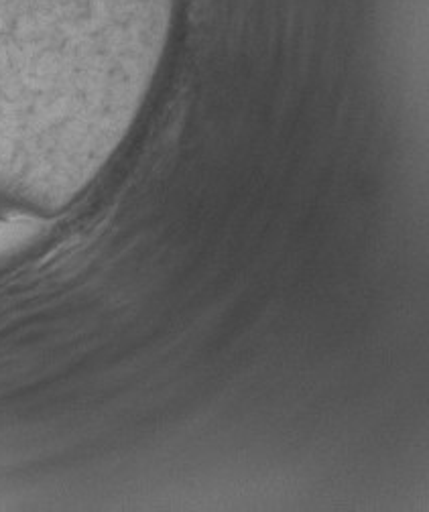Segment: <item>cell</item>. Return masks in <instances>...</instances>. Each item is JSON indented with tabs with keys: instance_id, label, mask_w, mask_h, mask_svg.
<instances>
[{
	"instance_id": "6da1fadb",
	"label": "cell",
	"mask_w": 429,
	"mask_h": 512,
	"mask_svg": "<svg viewBox=\"0 0 429 512\" xmlns=\"http://www.w3.org/2000/svg\"><path fill=\"white\" fill-rule=\"evenodd\" d=\"M17 228H21V226H19V222H15V220H7V218L0 216V242H3V238H5V236H9V234L17 232Z\"/></svg>"
}]
</instances>
